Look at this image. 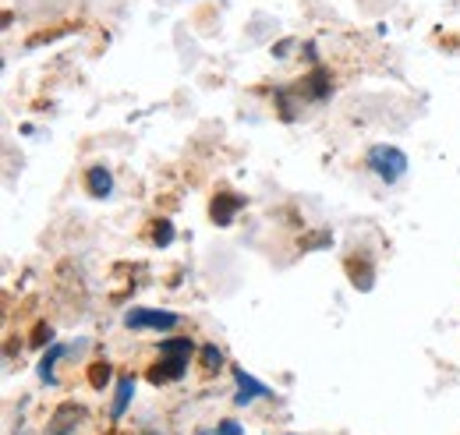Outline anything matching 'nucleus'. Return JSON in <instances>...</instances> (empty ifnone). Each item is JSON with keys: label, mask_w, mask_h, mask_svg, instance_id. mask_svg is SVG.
<instances>
[{"label": "nucleus", "mask_w": 460, "mask_h": 435, "mask_svg": "<svg viewBox=\"0 0 460 435\" xmlns=\"http://www.w3.org/2000/svg\"><path fill=\"white\" fill-rule=\"evenodd\" d=\"M199 435H206V432H199Z\"/></svg>", "instance_id": "17"}, {"label": "nucleus", "mask_w": 460, "mask_h": 435, "mask_svg": "<svg viewBox=\"0 0 460 435\" xmlns=\"http://www.w3.org/2000/svg\"><path fill=\"white\" fill-rule=\"evenodd\" d=\"M195 358V343L188 336H167L160 343V361L149 368V382H177L188 372V361Z\"/></svg>", "instance_id": "1"}, {"label": "nucleus", "mask_w": 460, "mask_h": 435, "mask_svg": "<svg viewBox=\"0 0 460 435\" xmlns=\"http://www.w3.org/2000/svg\"><path fill=\"white\" fill-rule=\"evenodd\" d=\"M173 241V223L171 219H160L156 226H153V244H160V248H167Z\"/></svg>", "instance_id": "13"}, {"label": "nucleus", "mask_w": 460, "mask_h": 435, "mask_svg": "<svg viewBox=\"0 0 460 435\" xmlns=\"http://www.w3.org/2000/svg\"><path fill=\"white\" fill-rule=\"evenodd\" d=\"M50 340H54V329L47 326V323H40V326H36V333H32V343L40 347V343H50Z\"/></svg>", "instance_id": "15"}, {"label": "nucleus", "mask_w": 460, "mask_h": 435, "mask_svg": "<svg viewBox=\"0 0 460 435\" xmlns=\"http://www.w3.org/2000/svg\"><path fill=\"white\" fill-rule=\"evenodd\" d=\"M347 280L358 287V290H372L376 287V266L368 255H350L347 259Z\"/></svg>", "instance_id": "5"}, {"label": "nucleus", "mask_w": 460, "mask_h": 435, "mask_svg": "<svg viewBox=\"0 0 460 435\" xmlns=\"http://www.w3.org/2000/svg\"><path fill=\"white\" fill-rule=\"evenodd\" d=\"M89 382H93V389H103V386L111 382V365H107V361H96V365L89 368Z\"/></svg>", "instance_id": "14"}, {"label": "nucleus", "mask_w": 460, "mask_h": 435, "mask_svg": "<svg viewBox=\"0 0 460 435\" xmlns=\"http://www.w3.org/2000/svg\"><path fill=\"white\" fill-rule=\"evenodd\" d=\"M305 93H308V100H330V93H333L330 71L326 67H312V75L305 78Z\"/></svg>", "instance_id": "8"}, {"label": "nucleus", "mask_w": 460, "mask_h": 435, "mask_svg": "<svg viewBox=\"0 0 460 435\" xmlns=\"http://www.w3.org/2000/svg\"><path fill=\"white\" fill-rule=\"evenodd\" d=\"M64 351H67V347L54 343V347L43 354V361H40V379L47 382V386H54V382H58V361L64 358Z\"/></svg>", "instance_id": "11"}, {"label": "nucleus", "mask_w": 460, "mask_h": 435, "mask_svg": "<svg viewBox=\"0 0 460 435\" xmlns=\"http://www.w3.org/2000/svg\"><path fill=\"white\" fill-rule=\"evenodd\" d=\"M368 170L386 181V184H397L403 173H407V156H403L397 146H372L368 149Z\"/></svg>", "instance_id": "2"}, {"label": "nucleus", "mask_w": 460, "mask_h": 435, "mask_svg": "<svg viewBox=\"0 0 460 435\" xmlns=\"http://www.w3.org/2000/svg\"><path fill=\"white\" fill-rule=\"evenodd\" d=\"M244 206V199L241 195H234V191H220L217 199H213V206H209V219L217 223V226H230L234 223V213Z\"/></svg>", "instance_id": "6"}, {"label": "nucleus", "mask_w": 460, "mask_h": 435, "mask_svg": "<svg viewBox=\"0 0 460 435\" xmlns=\"http://www.w3.org/2000/svg\"><path fill=\"white\" fill-rule=\"evenodd\" d=\"M78 418H82V407H78V404H60V411L54 414V422H50L47 435H67L71 429H75Z\"/></svg>", "instance_id": "9"}, {"label": "nucleus", "mask_w": 460, "mask_h": 435, "mask_svg": "<svg viewBox=\"0 0 460 435\" xmlns=\"http://www.w3.org/2000/svg\"><path fill=\"white\" fill-rule=\"evenodd\" d=\"M199 354H202V365H206L209 372L224 365V351H220L217 343H206V347H199Z\"/></svg>", "instance_id": "12"}, {"label": "nucleus", "mask_w": 460, "mask_h": 435, "mask_svg": "<svg viewBox=\"0 0 460 435\" xmlns=\"http://www.w3.org/2000/svg\"><path fill=\"white\" fill-rule=\"evenodd\" d=\"M181 323L177 312H164V308H131L124 315V326L128 329H173Z\"/></svg>", "instance_id": "3"}, {"label": "nucleus", "mask_w": 460, "mask_h": 435, "mask_svg": "<svg viewBox=\"0 0 460 435\" xmlns=\"http://www.w3.org/2000/svg\"><path fill=\"white\" fill-rule=\"evenodd\" d=\"M217 432L220 435H241V425H237V422H220V429H217Z\"/></svg>", "instance_id": "16"}, {"label": "nucleus", "mask_w": 460, "mask_h": 435, "mask_svg": "<svg viewBox=\"0 0 460 435\" xmlns=\"http://www.w3.org/2000/svg\"><path fill=\"white\" fill-rule=\"evenodd\" d=\"M85 188H89L93 199H111V191H114V177H111V170H107V166H89V173H85Z\"/></svg>", "instance_id": "7"}, {"label": "nucleus", "mask_w": 460, "mask_h": 435, "mask_svg": "<svg viewBox=\"0 0 460 435\" xmlns=\"http://www.w3.org/2000/svg\"><path fill=\"white\" fill-rule=\"evenodd\" d=\"M234 379H237V396H234V404L237 407H248L252 400H259V396H273V389L270 386H262V382L255 379L252 372H244V368H237L234 372Z\"/></svg>", "instance_id": "4"}, {"label": "nucleus", "mask_w": 460, "mask_h": 435, "mask_svg": "<svg viewBox=\"0 0 460 435\" xmlns=\"http://www.w3.org/2000/svg\"><path fill=\"white\" fill-rule=\"evenodd\" d=\"M131 396H135V379H131V376H124V379L117 382L114 407H111V418H114V422H120V418H124V411H128Z\"/></svg>", "instance_id": "10"}]
</instances>
